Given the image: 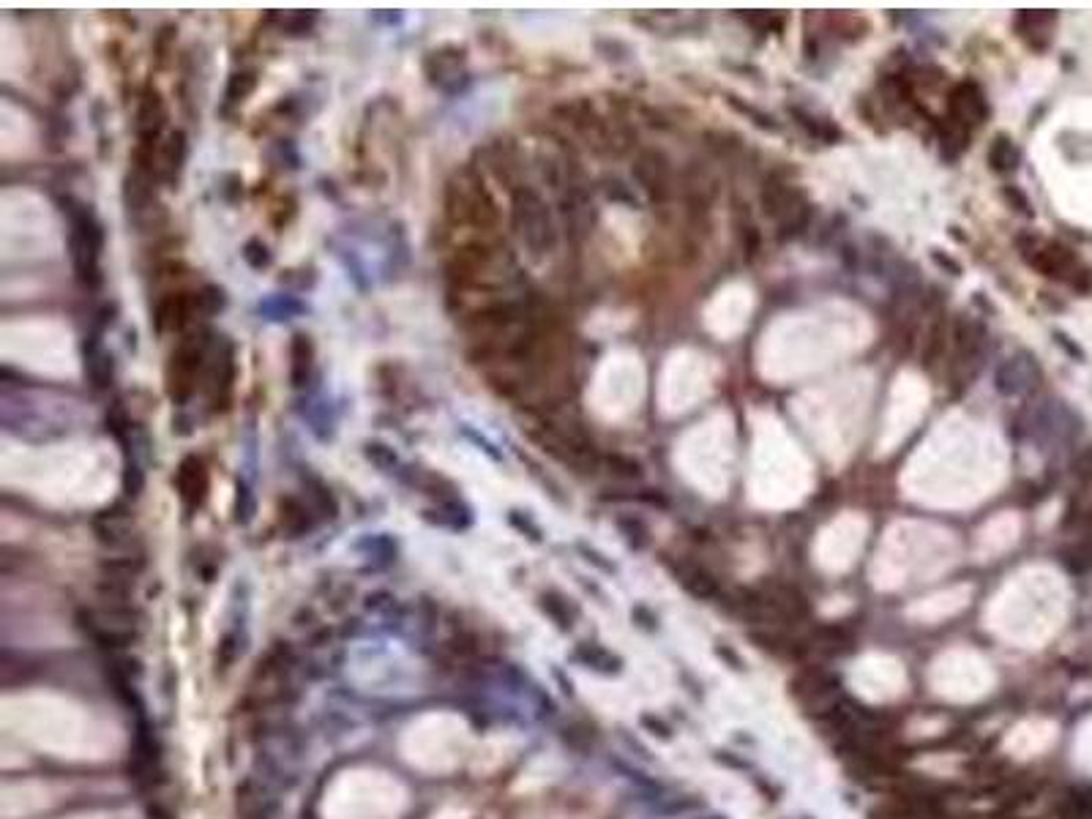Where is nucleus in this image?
<instances>
[{
    "label": "nucleus",
    "instance_id": "nucleus-1",
    "mask_svg": "<svg viewBox=\"0 0 1092 819\" xmlns=\"http://www.w3.org/2000/svg\"><path fill=\"white\" fill-rule=\"evenodd\" d=\"M511 227L519 243L525 246L530 257H546L555 252L557 246V222L555 213L549 208L544 197L530 189L519 186L511 197Z\"/></svg>",
    "mask_w": 1092,
    "mask_h": 819
},
{
    "label": "nucleus",
    "instance_id": "nucleus-2",
    "mask_svg": "<svg viewBox=\"0 0 1092 819\" xmlns=\"http://www.w3.org/2000/svg\"><path fill=\"white\" fill-rule=\"evenodd\" d=\"M445 211L454 222L473 224L481 230H492L497 224V205L492 194L486 192L484 181L476 172H459L454 181L448 183L445 192Z\"/></svg>",
    "mask_w": 1092,
    "mask_h": 819
},
{
    "label": "nucleus",
    "instance_id": "nucleus-3",
    "mask_svg": "<svg viewBox=\"0 0 1092 819\" xmlns=\"http://www.w3.org/2000/svg\"><path fill=\"white\" fill-rule=\"evenodd\" d=\"M69 252L74 271L85 284H99V254H102V227L85 205L69 203Z\"/></svg>",
    "mask_w": 1092,
    "mask_h": 819
},
{
    "label": "nucleus",
    "instance_id": "nucleus-4",
    "mask_svg": "<svg viewBox=\"0 0 1092 819\" xmlns=\"http://www.w3.org/2000/svg\"><path fill=\"white\" fill-rule=\"evenodd\" d=\"M986 342L989 334L983 328L981 320H975L972 314H959L953 323V361L951 375L956 383H970L972 377L981 372L983 355H986Z\"/></svg>",
    "mask_w": 1092,
    "mask_h": 819
},
{
    "label": "nucleus",
    "instance_id": "nucleus-5",
    "mask_svg": "<svg viewBox=\"0 0 1092 819\" xmlns=\"http://www.w3.org/2000/svg\"><path fill=\"white\" fill-rule=\"evenodd\" d=\"M762 208L768 213L770 219L776 222V227L781 230V235H798L809 227L811 219V205L806 200V194L789 186V183H768L762 194Z\"/></svg>",
    "mask_w": 1092,
    "mask_h": 819
},
{
    "label": "nucleus",
    "instance_id": "nucleus-6",
    "mask_svg": "<svg viewBox=\"0 0 1092 819\" xmlns=\"http://www.w3.org/2000/svg\"><path fill=\"white\" fill-rule=\"evenodd\" d=\"M557 205H560V219L566 224L571 238L585 241L587 235L596 230V203H593V194L587 189V183L579 178V172L557 192Z\"/></svg>",
    "mask_w": 1092,
    "mask_h": 819
},
{
    "label": "nucleus",
    "instance_id": "nucleus-7",
    "mask_svg": "<svg viewBox=\"0 0 1092 819\" xmlns=\"http://www.w3.org/2000/svg\"><path fill=\"white\" fill-rule=\"evenodd\" d=\"M1027 432L1043 445L1068 443L1079 432V418L1057 399H1043L1027 413Z\"/></svg>",
    "mask_w": 1092,
    "mask_h": 819
},
{
    "label": "nucleus",
    "instance_id": "nucleus-8",
    "mask_svg": "<svg viewBox=\"0 0 1092 819\" xmlns=\"http://www.w3.org/2000/svg\"><path fill=\"white\" fill-rule=\"evenodd\" d=\"M205 361H208V342L203 336H189L178 344L170 364V396L175 402H183L192 394L197 375L205 369Z\"/></svg>",
    "mask_w": 1092,
    "mask_h": 819
},
{
    "label": "nucleus",
    "instance_id": "nucleus-9",
    "mask_svg": "<svg viewBox=\"0 0 1092 819\" xmlns=\"http://www.w3.org/2000/svg\"><path fill=\"white\" fill-rule=\"evenodd\" d=\"M1030 263L1052 279H1065L1076 290H1090L1092 273L1084 268L1071 249H1065L1060 243H1038V249H1032Z\"/></svg>",
    "mask_w": 1092,
    "mask_h": 819
},
{
    "label": "nucleus",
    "instance_id": "nucleus-10",
    "mask_svg": "<svg viewBox=\"0 0 1092 819\" xmlns=\"http://www.w3.org/2000/svg\"><path fill=\"white\" fill-rule=\"evenodd\" d=\"M1041 383V366L1030 353H1013L994 372V388L1005 399H1022Z\"/></svg>",
    "mask_w": 1092,
    "mask_h": 819
},
{
    "label": "nucleus",
    "instance_id": "nucleus-11",
    "mask_svg": "<svg viewBox=\"0 0 1092 819\" xmlns=\"http://www.w3.org/2000/svg\"><path fill=\"white\" fill-rule=\"evenodd\" d=\"M634 181L653 203H667L672 194V167H669L667 156L653 148L639 151L637 162H634Z\"/></svg>",
    "mask_w": 1092,
    "mask_h": 819
},
{
    "label": "nucleus",
    "instance_id": "nucleus-12",
    "mask_svg": "<svg viewBox=\"0 0 1092 819\" xmlns=\"http://www.w3.org/2000/svg\"><path fill=\"white\" fill-rule=\"evenodd\" d=\"M948 107H951V118L961 126L967 123H983L986 115H989V102L983 91L975 85V82H961L951 91V99H948Z\"/></svg>",
    "mask_w": 1092,
    "mask_h": 819
},
{
    "label": "nucleus",
    "instance_id": "nucleus-13",
    "mask_svg": "<svg viewBox=\"0 0 1092 819\" xmlns=\"http://www.w3.org/2000/svg\"><path fill=\"white\" fill-rule=\"evenodd\" d=\"M123 203H126L129 213H142L153 205V170L140 159L134 162L132 170L126 172Z\"/></svg>",
    "mask_w": 1092,
    "mask_h": 819
},
{
    "label": "nucleus",
    "instance_id": "nucleus-14",
    "mask_svg": "<svg viewBox=\"0 0 1092 819\" xmlns=\"http://www.w3.org/2000/svg\"><path fill=\"white\" fill-rule=\"evenodd\" d=\"M175 486H178V495L186 503V508L203 503L205 492H208V473H205V465L197 456L183 459L181 467H178V476H175Z\"/></svg>",
    "mask_w": 1092,
    "mask_h": 819
},
{
    "label": "nucleus",
    "instance_id": "nucleus-15",
    "mask_svg": "<svg viewBox=\"0 0 1092 819\" xmlns=\"http://www.w3.org/2000/svg\"><path fill=\"white\" fill-rule=\"evenodd\" d=\"M759 590L765 593L770 607L784 617V623H798V620L809 617V601L800 596L795 587L781 585V582H770V585L759 587Z\"/></svg>",
    "mask_w": 1092,
    "mask_h": 819
},
{
    "label": "nucleus",
    "instance_id": "nucleus-16",
    "mask_svg": "<svg viewBox=\"0 0 1092 819\" xmlns=\"http://www.w3.org/2000/svg\"><path fill=\"white\" fill-rule=\"evenodd\" d=\"M183 162H186V137H183V132H170L159 145V156H156L153 170L164 183H175L183 170Z\"/></svg>",
    "mask_w": 1092,
    "mask_h": 819
},
{
    "label": "nucleus",
    "instance_id": "nucleus-17",
    "mask_svg": "<svg viewBox=\"0 0 1092 819\" xmlns=\"http://www.w3.org/2000/svg\"><path fill=\"white\" fill-rule=\"evenodd\" d=\"M164 104H162V96L156 91H145V96H142V102H140V110H137V134H140V140L145 142V145H151L156 137H159V132H162V126H164Z\"/></svg>",
    "mask_w": 1092,
    "mask_h": 819
},
{
    "label": "nucleus",
    "instance_id": "nucleus-18",
    "mask_svg": "<svg viewBox=\"0 0 1092 819\" xmlns=\"http://www.w3.org/2000/svg\"><path fill=\"white\" fill-rule=\"evenodd\" d=\"M85 375L91 380L93 388H110L112 375H115V364H112V355L104 350V344L93 336L85 342Z\"/></svg>",
    "mask_w": 1092,
    "mask_h": 819
},
{
    "label": "nucleus",
    "instance_id": "nucleus-19",
    "mask_svg": "<svg viewBox=\"0 0 1092 819\" xmlns=\"http://www.w3.org/2000/svg\"><path fill=\"white\" fill-rule=\"evenodd\" d=\"M678 582L683 585L686 593H691V596L699 598V601H713V598H721L718 579L710 574L708 568L683 563V566L678 568Z\"/></svg>",
    "mask_w": 1092,
    "mask_h": 819
},
{
    "label": "nucleus",
    "instance_id": "nucleus-20",
    "mask_svg": "<svg viewBox=\"0 0 1092 819\" xmlns=\"http://www.w3.org/2000/svg\"><path fill=\"white\" fill-rule=\"evenodd\" d=\"M314 347L306 334H295L290 342V383L293 388H304L312 377Z\"/></svg>",
    "mask_w": 1092,
    "mask_h": 819
},
{
    "label": "nucleus",
    "instance_id": "nucleus-21",
    "mask_svg": "<svg viewBox=\"0 0 1092 819\" xmlns=\"http://www.w3.org/2000/svg\"><path fill=\"white\" fill-rule=\"evenodd\" d=\"M192 309H197V306L186 295H170V298H164L159 309H156V328L159 331H164V328H181L192 317Z\"/></svg>",
    "mask_w": 1092,
    "mask_h": 819
},
{
    "label": "nucleus",
    "instance_id": "nucleus-22",
    "mask_svg": "<svg viewBox=\"0 0 1092 819\" xmlns=\"http://www.w3.org/2000/svg\"><path fill=\"white\" fill-rule=\"evenodd\" d=\"M1019 162H1022V151L1016 148V142H1013L1011 137H1005V134L994 137V142H991V148H989L991 167H994L997 172H1011L1019 167Z\"/></svg>",
    "mask_w": 1092,
    "mask_h": 819
},
{
    "label": "nucleus",
    "instance_id": "nucleus-23",
    "mask_svg": "<svg viewBox=\"0 0 1092 819\" xmlns=\"http://www.w3.org/2000/svg\"><path fill=\"white\" fill-rule=\"evenodd\" d=\"M96 533H99V538H102L104 544H121L123 538L129 536V519L123 516L121 508L104 511V514L96 519Z\"/></svg>",
    "mask_w": 1092,
    "mask_h": 819
},
{
    "label": "nucleus",
    "instance_id": "nucleus-24",
    "mask_svg": "<svg viewBox=\"0 0 1092 819\" xmlns=\"http://www.w3.org/2000/svg\"><path fill=\"white\" fill-rule=\"evenodd\" d=\"M945 353V323L942 320H934L929 325V331L923 334V347H921V364L926 369L937 364Z\"/></svg>",
    "mask_w": 1092,
    "mask_h": 819
},
{
    "label": "nucleus",
    "instance_id": "nucleus-25",
    "mask_svg": "<svg viewBox=\"0 0 1092 819\" xmlns=\"http://www.w3.org/2000/svg\"><path fill=\"white\" fill-rule=\"evenodd\" d=\"M601 192L607 194V200H612V203L628 205V208H639V197L634 194V189L626 186V181L615 178V175H607V178L601 181Z\"/></svg>",
    "mask_w": 1092,
    "mask_h": 819
},
{
    "label": "nucleus",
    "instance_id": "nucleus-26",
    "mask_svg": "<svg viewBox=\"0 0 1092 819\" xmlns=\"http://www.w3.org/2000/svg\"><path fill=\"white\" fill-rule=\"evenodd\" d=\"M254 85H257V80H254V74H249V71H238V74H233V77H230V85H227V102L230 104L243 102V99L254 91Z\"/></svg>",
    "mask_w": 1092,
    "mask_h": 819
},
{
    "label": "nucleus",
    "instance_id": "nucleus-27",
    "mask_svg": "<svg viewBox=\"0 0 1092 819\" xmlns=\"http://www.w3.org/2000/svg\"><path fill=\"white\" fill-rule=\"evenodd\" d=\"M617 525H620V530L626 533L628 538V544L634 546V549H642V546H648V527L642 525L639 519H634V516H623V519H617Z\"/></svg>",
    "mask_w": 1092,
    "mask_h": 819
},
{
    "label": "nucleus",
    "instance_id": "nucleus-28",
    "mask_svg": "<svg viewBox=\"0 0 1092 819\" xmlns=\"http://www.w3.org/2000/svg\"><path fill=\"white\" fill-rule=\"evenodd\" d=\"M194 306H197V312L216 314L224 306V293L219 287H205L203 293L194 298Z\"/></svg>",
    "mask_w": 1092,
    "mask_h": 819
},
{
    "label": "nucleus",
    "instance_id": "nucleus-29",
    "mask_svg": "<svg viewBox=\"0 0 1092 819\" xmlns=\"http://www.w3.org/2000/svg\"><path fill=\"white\" fill-rule=\"evenodd\" d=\"M145 486V473L137 462H126V470H123V492L129 497H137Z\"/></svg>",
    "mask_w": 1092,
    "mask_h": 819
},
{
    "label": "nucleus",
    "instance_id": "nucleus-30",
    "mask_svg": "<svg viewBox=\"0 0 1092 819\" xmlns=\"http://www.w3.org/2000/svg\"><path fill=\"white\" fill-rule=\"evenodd\" d=\"M366 456L375 462L380 470H394L396 465H399V459H396V454L388 448V445L383 443H369L366 445Z\"/></svg>",
    "mask_w": 1092,
    "mask_h": 819
},
{
    "label": "nucleus",
    "instance_id": "nucleus-31",
    "mask_svg": "<svg viewBox=\"0 0 1092 819\" xmlns=\"http://www.w3.org/2000/svg\"><path fill=\"white\" fill-rule=\"evenodd\" d=\"M260 312L268 314L271 320H282V314L287 317L290 312H301V304H295L290 298H273V301L260 304Z\"/></svg>",
    "mask_w": 1092,
    "mask_h": 819
},
{
    "label": "nucleus",
    "instance_id": "nucleus-32",
    "mask_svg": "<svg viewBox=\"0 0 1092 819\" xmlns=\"http://www.w3.org/2000/svg\"><path fill=\"white\" fill-rule=\"evenodd\" d=\"M243 260L252 268H265V265H271V254H268L263 241H249L243 246Z\"/></svg>",
    "mask_w": 1092,
    "mask_h": 819
},
{
    "label": "nucleus",
    "instance_id": "nucleus-33",
    "mask_svg": "<svg viewBox=\"0 0 1092 819\" xmlns=\"http://www.w3.org/2000/svg\"><path fill=\"white\" fill-rule=\"evenodd\" d=\"M738 227H740V241H743V252H746V257H754V254L759 252L757 227H754L751 219H738Z\"/></svg>",
    "mask_w": 1092,
    "mask_h": 819
},
{
    "label": "nucleus",
    "instance_id": "nucleus-34",
    "mask_svg": "<svg viewBox=\"0 0 1092 819\" xmlns=\"http://www.w3.org/2000/svg\"><path fill=\"white\" fill-rule=\"evenodd\" d=\"M1073 476L1079 478L1082 484H1090L1092 481V445L1082 448L1079 456L1073 459Z\"/></svg>",
    "mask_w": 1092,
    "mask_h": 819
},
{
    "label": "nucleus",
    "instance_id": "nucleus-35",
    "mask_svg": "<svg viewBox=\"0 0 1092 819\" xmlns=\"http://www.w3.org/2000/svg\"><path fill=\"white\" fill-rule=\"evenodd\" d=\"M254 514V497L246 486H238V500H235V519L238 522H249Z\"/></svg>",
    "mask_w": 1092,
    "mask_h": 819
},
{
    "label": "nucleus",
    "instance_id": "nucleus-36",
    "mask_svg": "<svg viewBox=\"0 0 1092 819\" xmlns=\"http://www.w3.org/2000/svg\"><path fill=\"white\" fill-rule=\"evenodd\" d=\"M544 607L549 609V615L555 617L560 626H563V628L571 626V615H568V607H566V601H563V598L552 596V593H549V596H544Z\"/></svg>",
    "mask_w": 1092,
    "mask_h": 819
},
{
    "label": "nucleus",
    "instance_id": "nucleus-37",
    "mask_svg": "<svg viewBox=\"0 0 1092 819\" xmlns=\"http://www.w3.org/2000/svg\"><path fill=\"white\" fill-rule=\"evenodd\" d=\"M607 462L609 467H615V473H620V476H626V478L642 476V465L634 462V459H628V456H607Z\"/></svg>",
    "mask_w": 1092,
    "mask_h": 819
},
{
    "label": "nucleus",
    "instance_id": "nucleus-38",
    "mask_svg": "<svg viewBox=\"0 0 1092 819\" xmlns=\"http://www.w3.org/2000/svg\"><path fill=\"white\" fill-rule=\"evenodd\" d=\"M309 22H312V17H304V14H287V17H282V25H287V31H304V28H309Z\"/></svg>",
    "mask_w": 1092,
    "mask_h": 819
},
{
    "label": "nucleus",
    "instance_id": "nucleus-39",
    "mask_svg": "<svg viewBox=\"0 0 1092 819\" xmlns=\"http://www.w3.org/2000/svg\"><path fill=\"white\" fill-rule=\"evenodd\" d=\"M642 724L653 729V735H658V738H664V740L669 738V727L664 724V721H658V718L653 716H642Z\"/></svg>",
    "mask_w": 1092,
    "mask_h": 819
},
{
    "label": "nucleus",
    "instance_id": "nucleus-40",
    "mask_svg": "<svg viewBox=\"0 0 1092 819\" xmlns=\"http://www.w3.org/2000/svg\"><path fill=\"white\" fill-rule=\"evenodd\" d=\"M716 653H718V658H724V661H729V664H732V669H738V672H740V669H743V658H740L738 653H735V650H732V648H724V645H718Z\"/></svg>",
    "mask_w": 1092,
    "mask_h": 819
},
{
    "label": "nucleus",
    "instance_id": "nucleus-41",
    "mask_svg": "<svg viewBox=\"0 0 1092 819\" xmlns=\"http://www.w3.org/2000/svg\"><path fill=\"white\" fill-rule=\"evenodd\" d=\"M934 263L942 265V268H951L953 273H961V265H959V263H953L951 257H942L940 252H934Z\"/></svg>",
    "mask_w": 1092,
    "mask_h": 819
},
{
    "label": "nucleus",
    "instance_id": "nucleus-42",
    "mask_svg": "<svg viewBox=\"0 0 1092 819\" xmlns=\"http://www.w3.org/2000/svg\"><path fill=\"white\" fill-rule=\"evenodd\" d=\"M710 819H724V817H710Z\"/></svg>",
    "mask_w": 1092,
    "mask_h": 819
},
{
    "label": "nucleus",
    "instance_id": "nucleus-43",
    "mask_svg": "<svg viewBox=\"0 0 1092 819\" xmlns=\"http://www.w3.org/2000/svg\"><path fill=\"white\" fill-rule=\"evenodd\" d=\"M803 819H809V817H803Z\"/></svg>",
    "mask_w": 1092,
    "mask_h": 819
}]
</instances>
